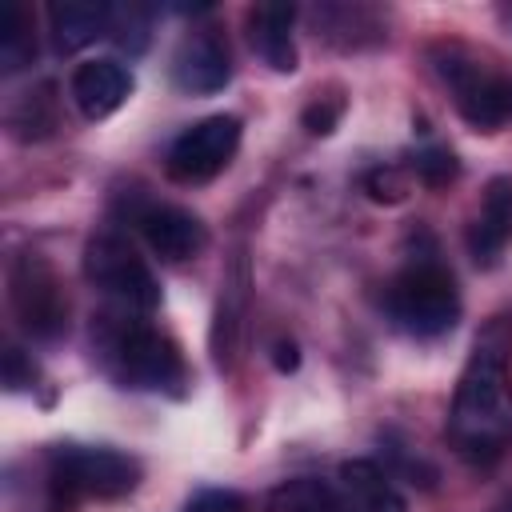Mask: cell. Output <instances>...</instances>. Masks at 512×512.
<instances>
[{"instance_id":"6da1fadb","label":"cell","mask_w":512,"mask_h":512,"mask_svg":"<svg viewBox=\"0 0 512 512\" xmlns=\"http://www.w3.org/2000/svg\"><path fill=\"white\" fill-rule=\"evenodd\" d=\"M448 436L472 464H492L512 440V392H508V340L496 320L472 348V360L456 384Z\"/></svg>"},{"instance_id":"7a4b0ae2","label":"cell","mask_w":512,"mask_h":512,"mask_svg":"<svg viewBox=\"0 0 512 512\" xmlns=\"http://www.w3.org/2000/svg\"><path fill=\"white\" fill-rule=\"evenodd\" d=\"M100 352L108 372L124 388L160 392L184 380V360L168 336L140 320H104L100 324Z\"/></svg>"},{"instance_id":"3957f363","label":"cell","mask_w":512,"mask_h":512,"mask_svg":"<svg viewBox=\"0 0 512 512\" xmlns=\"http://www.w3.org/2000/svg\"><path fill=\"white\" fill-rule=\"evenodd\" d=\"M140 484V464L116 448H80V444H60L48 456V488H52V508H72L80 496L96 500H116L128 496Z\"/></svg>"},{"instance_id":"277c9868","label":"cell","mask_w":512,"mask_h":512,"mask_svg":"<svg viewBox=\"0 0 512 512\" xmlns=\"http://www.w3.org/2000/svg\"><path fill=\"white\" fill-rule=\"evenodd\" d=\"M384 308H388L392 324L404 328L408 336H440L460 316V292H456L452 272L424 260V264L404 268L388 284Z\"/></svg>"},{"instance_id":"5b68a950","label":"cell","mask_w":512,"mask_h":512,"mask_svg":"<svg viewBox=\"0 0 512 512\" xmlns=\"http://www.w3.org/2000/svg\"><path fill=\"white\" fill-rule=\"evenodd\" d=\"M84 276L104 292L112 296L116 304L124 308H136V312H152L160 304V284L152 276V268L132 252L128 240L120 236H96L88 240L84 248Z\"/></svg>"},{"instance_id":"8992f818","label":"cell","mask_w":512,"mask_h":512,"mask_svg":"<svg viewBox=\"0 0 512 512\" xmlns=\"http://www.w3.org/2000/svg\"><path fill=\"white\" fill-rule=\"evenodd\" d=\"M440 76L456 96L460 116L480 128V132H496L500 124L512 120V76H500L492 68H484L472 56H460L456 48L440 56Z\"/></svg>"},{"instance_id":"52a82bcc","label":"cell","mask_w":512,"mask_h":512,"mask_svg":"<svg viewBox=\"0 0 512 512\" xmlns=\"http://www.w3.org/2000/svg\"><path fill=\"white\" fill-rule=\"evenodd\" d=\"M240 144V120L236 116H208L192 128H184L168 148V176L180 184H204L212 180Z\"/></svg>"},{"instance_id":"ba28073f","label":"cell","mask_w":512,"mask_h":512,"mask_svg":"<svg viewBox=\"0 0 512 512\" xmlns=\"http://www.w3.org/2000/svg\"><path fill=\"white\" fill-rule=\"evenodd\" d=\"M12 308L32 336H56L64 328L68 300L40 256H20L12 264Z\"/></svg>"},{"instance_id":"9c48e42d","label":"cell","mask_w":512,"mask_h":512,"mask_svg":"<svg viewBox=\"0 0 512 512\" xmlns=\"http://www.w3.org/2000/svg\"><path fill=\"white\" fill-rule=\"evenodd\" d=\"M232 76V64H228V48L212 36V32H188L176 52H172V80L180 92L188 96H208V92H220Z\"/></svg>"},{"instance_id":"30bf717a","label":"cell","mask_w":512,"mask_h":512,"mask_svg":"<svg viewBox=\"0 0 512 512\" xmlns=\"http://www.w3.org/2000/svg\"><path fill=\"white\" fill-rule=\"evenodd\" d=\"M136 224H140V236L148 240V248L168 264L192 260L208 240L204 224L192 212L176 208V204H152L136 216Z\"/></svg>"},{"instance_id":"8fae6325","label":"cell","mask_w":512,"mask_h":512,"mask_svg":"<svg viewBox=\"0 0 512 512\" xmlns=\"http://www.w3.org/2000/svg\"><path fill=\"white\" fill-rule=\"evenodd\" d=\"M508 244H512V176H492L484 188L480 216L468 228V252L480 268H492L500 264Z\"/></svg>"},{"instance_id":"7c38bea8","label":"cell","mask_w":512,"mask_h":512,"mask_svg":"<svg viewBox=\"0 0 512 512\" xmlns=\"http://www.w3.org/2000/svg\"><path fill=\"white\" fill-rule=\"evenodd\" d=\"M132 92V76L120 60H84L72 72V100L88 120L112 116Z\"/></svg>"},{"instance_id":"4fadbf2b","label":"cell","mask_w":512,"mask_h":512,"mask_svg":"<svg viewBox=\"0 0 512 512\" xmlns=\"http://www.w3.org/2000/svg\"><path fill=\"white\" fill-rule=\"evenodd\" d=\"M336 492L344 512H408L404 496L392 488L388 472H380L372 460H348L336 472Z\"/></svg>"},{"instance_id":"5bb4252c","label":"cell","mask_w":512,"mask_h":512,"mask_svg":"<svg viewBox=\"0 0 512 512\" xmlns=\"http://www.w3.org/2000/svg\"><path fill=\"white\" fill-rule=\"evenodd\" d=\"M292 20L296 8L292 4H256L248 12V36L252 48L260 52V60L276 72H292L296 68V44H292Z\"/></svg>"},{"instance_id":"9a60e30c","label":"cell","mask_w":512,"mask_h":512,"mask_svg":"<svg viewBox=\"0 0 512 512\" xmlns=\"http://www.w3.org/2000/svg\"><path fill=\"white\" fill-rule=\"evenodd\" d=\"M48 20H52L56 48L76 52V48L92 44L96 36L112 32V4H104V0H56L48 8Z\"/></svg>"},{"instance_id":"2e32d148","label":"cell","mask_w":512,"mask_h":512,"mask_svg":"<svg viewBox=\"0 0 512 512\" xmlns=\"http://www.w3.org/2000/svg\"><path fill=\"white\" fill-rule=\"evenodd\" d=\"M268 508L272 512H344L336 484L332 480H316V476L284 480L280 488H272Z\"/></svg>"},{"instance_id":"e0dca14e","label":"cell","mask_w":512,"mask_h":512,"mask_svg":"<svg viewBox=\"0 0 512 512\" xmlns=\"http://www.w3.org/2000/svg\"><path fill=\"white\" fill-rule=\"evenodd\" d=\"M32 56H36V40L28 32L24 8L20 4H4V16H0V68L4 72H16Z\"/></svg>"},{"instance_id":"ac0fdd59","label":"cell","mask_w":512,"mask_h":512,"mask_svg":"<svg viewBox=\"0 0 512 512\" xmlns=\"http://www.w3.org/2000/svg\"><path fill=\"white\" fill-rule=\"evenodd\" d=\"M412 168H416V176H420L424 184H448V180L456 176V160H452V152H444V148H424V152H416Z\"/></svg>"},{"instance_id":"d6986e66","label":"cell","mask_w":512,"mask_h":512,"mask_svg":"<svg viewBox=\"0 0 512 512\" xmlns=\"http://www.w3.org/2000/svg\"><path fill=\"white\" fill-rule=\"evenodd\" d=\"M184 512H244V500L228 488H204L184 504Z\"/></svg>"},{"instance_id":"ffe728a7","label":"cell","mask_w":512,"mask_h":512,"mask_svg":"<svg viewBox=\"0 0 512 512\" xmlns=\"http://www.w3.org/2000/svg\"><path fill=\"white\" fill-rule=\"evenodd\" d=\"M4 384L16 392L24 384H32V364H24V352L20 348H8L4 352Z\"/></svg>"},{"instance_id":"44dd1931","label":"cell","mask_w":512,"mask_h":512,"mask_svg":"<svg viewBox=\"0 0 512 512\" xmlns=\"http://www.w3.org/2000/svg\"><path fill=\"white\" fill-rule=\"evenodd\" d=\"M332 124H336V104H312L308 112H304V128L308 132H332Z\"/></svg>"},{"instance_id":"7402d4cb","label":"cell","mask_w":512,"mask_h":512,"mask_svg":"<svg viewBox=\"0 0 512 512\" xmlns=\"http://www.w3.org/2000/svg\"><path fill=\"white\" fill-rule=\"evenodd\" d=\"M368 188H372L376 200H400V184H396L392 172H372L368 176Z\"/></svg>"},{"instance_id":"603a6c76","label":"cell","mask_w":512,"mask_h":512,"mask_svg":"<svg viewBox=\"0 0 512 512\" xmlns=\"http://www.w3.org/2000/svg\"><path fill=\"white\" fill-rule=\"evenodd\" d=\"M296 364H300V356H296V344L280 340V344H276V368H280V372H292Z\"/></svg>"}]
</instances>
